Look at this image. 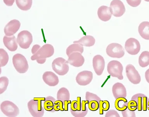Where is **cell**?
Here are the masks:
<instances>
[{
  "instance_id": "6da1fadb",
  "label": "cell",
  "mask_w": 149,
  "mask_h": 117,
  "mask_svg": "<svg viewBox=\"0 0 149 117\" xmlns=\"http://www.w3.org/2000/svg\"><path fill=\"white\" fill-rule=\"evenodd\" d=\"M45 98H34L28 103L29 111L33 117H42L44 114V108L42 106V102Z\"/></svg>"
},
{
  "instance_id": "7a4b0ae2",
  "label": "cell",
  "mask_w": 149,
  "mask_h": 117,
  "mask_svg": "<svg viewBox=\"0 0 149 117\" xmlns=\"http://www.w3.org/2000/svg\"><path fill=\"white\" fill-rule=\"evenodd\" d=\"M12 60L14 67L18 73L24 74L27 72L29 69V64L23 55L16 54L13 57Z\"/></svg>"
},
{
  "instance_id": "3957f363",
  "label": "cell",
  "mask_w": 149,
  "mask_h": 117,
  "mask_svg": "<svg viewBox=\"0 0 149 117\" xmlns=\"http://www.w3.org/2000/svg\"><path fill=\"white\" fill-rule=\"evenodd\" d=\"M123 66L120 62L117 60H112L108 63L107 71L111 76L117 78L119 80H123L122 73Z\"/></svg>"
},
{
  "instance_id": "277c9868",
  "label": "cell",
  "mask_w": 149,
  "mask_h": 117,
  "mask_svg": "<svg viewBox=\"0 0 149 117\" xmlns=\"http://www.w3.org/2000/svg\"><path fill=\"white\" fill-rule=\"evenodd\" d=\"M52 69L59 76H64L68 72L69 67L67 60L62 57L56 58L52 62Z\"/></svg>"
},
{
  "instance_id": "5b68a950",
  "label": "cell",
  "mask_w": 149,
  "mask_h": 117,
  "mask_svg": "<svg viewBox=\"0 0 149 117\" xmlns=\"http://www.w3.org/2000/svg\"><path fill=\"white\" fill-rule=\"evenodd\" d=\"M54 53V48L52 45L45 44L31 57V60H36L37 59H43L52 57Z\"/></svg>"
},
{
  "instance_id": "8992f818",
  "label": "cell",
  "mask_w": 149,
  "mask_h": 117,
  "mask_svg": "<svg viewBox=\"0 0 149 117\" xmlns=\"http://www.w3.org/2000/svg\"><path fill=\"white\" fill-rule=\"evenodd\" d=\"M1 110L6 116L9 117L17 116L19 113L18 107L10 101H4L1 104Z\"/></svg>"
},
{
  "instance_id": "52a82bcc",
  "label": "cell",
  "mask_w": 149,
  "mask_h": 117,
  "mask_svg": "<svg viewBox=\"0 0 149 117\" xmlns=\"http://www.w3.org/2000/svg\"><path fill=\"white\" fill-rule=\"evenodd\" d=\"M106 53L109 57L111 58H120L124 56L125 50L121 44L112 43L108 46Z\"/></svg>"
},
{
  "instance_id": "ba28073f",
  "label": "cell",
  "mask_w": 149,
  "mask_h": 117,
  "mask_svg": "<svg viewBox=\"0 0 149 117\" xmlns=\"http://www.w3.org/2000/svg\"><path fill=\"white\" fill-rule=\"evenodd\" d=\"M17 41L22 49H28L33 42L32 34L27 30L21 31L17 35Z\"/></svg>"
},
{
  "instance_id": "9c48e42d",
  "label": "cell",
  "mask_w": 149,
  "mask_h": 117,
  "mask_svg": "<svg viewBox=\"0 0 149 117\" xmlns=\"http://www.w3.org/2000/svg\"><path fill=\"white\" fill-rule=\"evenodd\" d=\"M125 49L129 54L135 55L140 51V44L136 39L130 38L126 41Z\"/></svg>"
},
{
  "instance_id": "30bf717a",
  "label": "cell",
  "mask_w": 149,
  "mask_h": 117,
  "mask_svg": "<svg viewBox=\"0 0 149 117\" xmlns=\"http://www.w3.org/2000/svg\"><path fill=\"white\" fill-rule=\"evenodd\" d=\"M110 10L112 14L116 17L123 16L125 12V8L120 0H113L111 2Z\"/></svg>"
},
{
  "instance_id": "8fae6325",
  "label": "cell",
  "mask_w": 149,
  "mask_h": 117,
  "mask_svg": "<svg viewBox=\"0 0 149 117\" xmlns=\"http://www.w3.org/2000/svg\"><path fill=\"white\" fill-rule=\"evenodd\" d=\"M127 78L132 83L137 85L141 81V76L134 65L129 64L126 67Z\"/></svg>"
},
{
  "instance_id": "7c38bea8",
  "label": "cell",
  "mask_w": 149,
  "mask_h": 117,
  "mask_svg": "<svg viewBox=\"0 0 149 117\" xmlns=\"http://www.w3.org/2000/svg\"><path fill=\"white\" fill-rule=\"evenodd\" d=\"M131 100H135L137 104V110L138 111H147L148 109L149 98L142 93H137L132 97Z\"/></svg>"
},
{
  "instance_id": "4fadbf2b",
  "label": "cell",
  "mask_w": 149,
  "mask_h": 117,
  "mask_svg": "<svg viewBox=\"0 0 149 117\" xmlns=\"http://www.w3.org/2000/svg\"><path fill=\"white\" fill-rule=\"evenodd\" d=\"M93 79V73L90 71H84L79 72L76 77V81L80 86H86Z\"/></svg>"
},
{
  "instance_id": "5bb4252c",
  "label": "cell",
  "mask_w": 149,
  "mask_h": 117,
  "mask_svg": "<svg viewBox=\"0 0 149 117\" xmlns=\"http://www.w3.org/2000/svg\"><path fill=\"white\" fill-rule=\"evenodd\" d=\"M93 68L95 73L100 76L103 73L105 67V61L103 57L101 55L94 56L93 60Z\"/></svg>"
},
{
  "instance_id": "9a60e30c",
  "label": "cell",
  "mask_w": 149,
  "mask_h": 117,
  "mask_svg": "<svg viewBox=\"0 0 149 117\" xmlns=\"http://www.w3.org/2000/svg\"><path fill=\"white\" fill-rule=\"evenodd\" d=\"M68 64L74 67H79L82 66L85 62V59L81 53L74 52L71 54L67 60Z\"/></svg>"
},
{
  "instance_id": "2e32d148",
  "label": "cell",
  "mask_w": 149,
  "mask_h": 117,
  "mask_svg": "<svg viewBox=\"0 0 149 117\" xmlns=\"http://www.w3.org/2000/svg\"><path fill=\"white\" fill-rule=\"evenodd\" d=\"M20 26L21 23L19 21L13 20L10 21L5 27L4 33L7 36H13L19 30Z\"/></svg>"
},
{
  "instance_id": "e0dca14e",
  "label": "cell",
  "mask_w": 149,
  "mask_h": 117,
  "mask_svg": "<svg viewBox=\"0 0 149 117\" xmlns=\"http://www.w3.org/2000/svg\"><path fill=\"white\" fill-rule=\"evenodd\" d=\"M42 79L45 83L50 86H55L59 83L58 76L51 71L44 72L42 76Z\"/></svg>"
},
{
  "instance_id": "ac0fdd59",
  "label": "cell",
  "mask_w": 149,
  "mask_h": 117,
  "mask_svg": "<svg viewBox=\"0 0 149 117\" xmlns=\"http://www.w3.org/2000/svg\"><path fill=\"white\" fill-rule=\"evenodd\" d=\"M112 93L115 99L119 98H126L127 97L126 89L121 83H116L113 85Z\"/></svg>"
},
{
  "instance_id": "d6986e66",
  "label": "cell",
  "mask_w": 149,
  "mask_h": 117,
  "mask_svg": "<svg viewBox=\"0 0 149 117\" xmlns=\"http://www.w3.org/2000/svg\"><path fill=\"white\" fill-rule=\"evenodd\" d=\"M3 41L5 46L9 51H15L17 50L18 46L15 36H6L3 37Z\"/></svg>"
},
{
  "instance_id": "ffe728a7",
  "label": "cell",
  "mask_w": 149,
  "mask_h": 117,
  "mask_svg": "<svg viewBox=\"0 0 149 117\" xmlns=\"http://www.w3.org/2000/svg\"><path fill=\"white\" fill-rule=\"evenodd\" d=\"M112 14L109 7L102 6L98 8L97 15L99 19L103 22H107L111 18Z\"/></svg>"
},
{
  "instance_id": "44dd1931",
  "label": "cell",
  "mask_w": 149,
  "mask_h": 117,
  "mask_svg": "<svg viewBox=\"0 0 149 117\" xmlns=\"http://www.w3.org/2000/svg\"><path fill=\"white\" fill-rule=\"evenodd\" d=\"M138 32L141 37L147 40H149V22H143L138 27Z\"/></svg>"
},
{
  "instance_id": "7402d4cb",
  "label": "cell",
  "mask_w": 149,
  "mask_h": 117,
  "mask_svg": "<svg viewBox=\"0 0 149 117\" xmlns=\"http://www.w3.org/2000/svg\"><path fill=\"white\" fill-rule=\"evenodd\" d=\"M95 40L93 36H86L81 37L79 41H74L73 43H78L83 46L91 47L95 44Z\"/></svg>"
},
{
  "instance_id": "603a6c76",
  "label": "cell",
  "mask_w": 149,
  "mask_h": 117,
  "mask_svg": "<svg viewBox=\"0 0 149 117\" xmlns=\"http://www.w3.org/2000/svg\"><path fill=\"white\" fill-rule=\"evenodd\" d=\"M56 101V99L51 96L45 97V100L44 101V107L45 110L51 113L55 112L54 106Z\"/></svg>"
},
{
  "instance_id": "cb8c5ba5",
  "label": "cell",
  "mask_w": 149,
  "mask_h": 117,
  "mask_svg": "<svg viewBox=\"0 0 149 117\" xmlns=\"http://www.w3.org/2000/svg\"><path fill=\"white\" fill-rule=\"evenodd\" d=\"M84 47L82 45L78 43H74L69 46L66 49V54L68 57H69L71 54L74 52H79L82 54L84 52Z\"/></svg>"
},
{
  "instance_id": "d4e9b609",
  "label": "cell",
  "mask_w": 149,
  "mask_h": 117,
  "mask_svg": "<svg viewBox=\"0 0 149 117\" xmlns=\"http://www.w3.org/2000/svg\"><path fill=\"white\" fill-rule=\"evenodd\" d=\"M57 99L62 101L63 103L65 101L69 100L70 94L68 90L64 87L61 88L57 93Z\"/></svg>"
},
{
  "instance_id": "484cf974",
  "label": "cell",
  "mask_w": 149,
  "mask_h": 117,
  "mask_svg": "<svg viewBox=\"0 0 149 117\" xmlns=\"http://www.w3.org/2000/svg\"><path fill=\"white\" fill-rule=\"evenodd\" d=\"M128 102L125 98H119L116 99L115 102V108L117 110L122 111L127 108Z\"/></svg>"
},
{
  "instance_id": "4316f807",
  "label": "cell",
  "mask_w": 149,
  "mask_h": 117,
  "mask_svg": "<svg viewBox=\"0 0 149 117\" xmlns=\"http://www.w3.org/2000/svg\"><path fill=\"white\" fill-rule=\"evenodd\" d=\"M139 64L141 67H146L149 65V51L142 52L139 58Z\"/></svg>"
},
{
  "instance_id": "83f0119b",
  "label": "cell",
  "mask_w": 149,
  "mask_h": 117,
  "mask_svg": "<svg viewBox=\"0 0 149 117\" xmlns=\"http://www.w3.org/2000/svg\"><path fill=\"white\" fill-rule=\"evenodd\" d=\"M17 7L21 10L28 11L30 9L32 5V0H16Z\"/></svg>"
},
{
  "instance_id": "f1b7e54d",
  "label": "cell",
  "mask_w": 149,
  "mask_h": 117,
  "mask_svg": "<svg viewBox=\"0 0 149 117\" xmlns=\"http://www.w3.org/2000/svg\"><path fill=\"white\" fill-rule=\"evenodd\" d=\"M9 60V56L6 51L3 49H0V67L6 66Z\"/></svg>"
},
{
  "instance_id": "f546056e",
  "label": "cell",
  "mask_w": 149,
  "mask_h": 117,
  "mask_svg": "<svg viewBox=\"0 0 149 117\" xmlns=\"http://www.w3.org/2000/svg\"><path fill=\"white\" fill-rule=\"evenodd\" d=\"M9 83V80L7 77L2 76L0 78V94H2L6 90Z\"/></svg>"
},
{
  "instance_id": "4dcf8cb0",
  "label": "cell",
  "mask_w": 149,
  "mask_h": 117,
  "mask_svg": "<svg viewBox=\"0 0 149 117\" xmlns=\"http://www.w3.org/2000/svg\"><path fill=\"white\" fill-rule=\"evenodd\" d=\"M110 107V104L109 102L107 100H100L99 102V109H100V114H103L104 111H107L109 110Z\"/></svg>"
},
{
  "instance_id": "1f68e13d",
  "label": "cell",
  "mask_w": 149,
  "mask_h": 117,
  "mask_svg": "<svg viewBox=\"0 0 149 117\" xmlns=\"http://www.w3.org/2000/svg\"><path fill=\"white\" fill-rule=\"evenodd\" d=\"M86 100L88 101V103L93 100H95L99 103L101 100V99L96 95L88 92H86Z\"/></svg>"
},
{
  "instance_id": "d6a6232c",
  "label": "cell",
  "mask_w": 149,
  "mask_h": 117,
  "mask_svg": "<svg viewBox=\"0 0 149 117\" xmlns=\"http://www.w3.org/2000/svg\"><path fill=\"white\" fill-rule=\"evenodd\" d=\"M88 107L92 111H97L99 108V103L95 100H93L88 103Z\"/></svg>"
},
{
  "instance_id": "836d02e7",
  "label": "cell",
  "mask_w": 149,
  "mask_h": 117,
  "mask_svg": "<svg viewBox=\"0 0 149 117\" xmlns=\"http://www.w3.org/2000/svg\"><path fill=\"white\" fill-rule=\"evenodd\" d=\"M54 109L55 111H65L64 109V104L62 101L58 100L55 102Z\"/></svg>"
},
{
  "instance_id": "e575fe53",
  "label": "cell",
  "mask_w": 149,
  "mask_h": 117,
  "mask_svg": "<svg viewBox=\"0 0 149 117\" xmlns=\"http://www.w3.org/2000/svg\"><path fill=\"white\" fill-rule=\"evenodd\" d=\"M122 114L123 117H136L135 111H131L127 108L125 110L122 111Z\"/></svg>"
},
{
  "instance_id": "d590c367",
  "label": "cell",
  "mask_w": 149,
  "mask_h": 117,
  "mask_svg": "<svg viewBox=\"0 0 149 117\" xmlns=\"http://www.w3.org/2000/svg\"><path fill=\"white\" fill-rule=\"evenodd\" d=\"M127 108L131 111H135L137 109V104L135 100H131L128 102Z\"/></svg>"
},
{
  "instance_id": "8d00e7d4",
  "label": "cell",
  "mask_w": 149,
  "mask_h": 117,
  "mask_svg": "<svg viewBox=\"0 0 149 117\" xmlns=\"http://www.w3.org/2000/svg\"><path fill=\"white\" fill-rule=\"evenodd\" d=\"M128 4L132 7H137L140 4L141 0H126Z\"/></svg>"
},
{
  "instance_id": "74e56055",
  "label": "cell",
  "mask_w": 149,
  "mask_h": 117,
  "mask_svg": "<svg viewBox=\"0 0 149 117\" xmlns=\"http://www.w3.org/2000/svg\"><path fill=\"white\" fill-rule=\"evenodd\" d=\"M105 117H120L119 114L116 111L114 110H111L106 113Z\"/></svg>"
},
{
  "instance_id": "f35d334b",
  "label": "cell",
  "mask_w": 149,
  "mask_h": 117,
  "mask_svg": "<svg viewBox=\"0 0 149 117\" xmlns=\"http://www.w3.org/2000/svg\"><path fill=\"white\" fill-rule=\"evenodd\" d=\"M77 101L74 100L71 102L70 109L73 111H77Z\"/></svg>"
},
{
  "instance_id": "ab89813d",
  "label": "cell",
  "mask_w": 149,
  "mask_h": 117,
  "mask_svg": "<svg viewBox=\"0 0 149 117\" xmlns=\"http://www.w3.org/2000/svg\"><path fill=\"white\" fill-rule=\"evenodd\" d=\"M81 98L80 97H78L77 98V108L76 111H81L82 109V102H81Z\"/></svg>"
},
{
  "instance_id": "60d3db41",
  "label": "cell",
  "mask_w": 149,
  "mask_h": 117,
  "mask_svg": "<svg viewBox=\"0 0 149 117\" xmlns=\"http://www.w3.org/2000/svg\"><path fill=\"white\" fill-rule=\"evenodd\" d=\"M40 46L38 45V44L34 45L31 49V53L33 55H34L40 49Z\"/></svg>"
},
{
  "instance_id": "b9f144b4",
  "label": "cell",
  "mask_w": 149,
  "mask_h": 117,
  "mask_svg": "<svg viewBox=\"0 0 149 117\" xmlns=\"http://www.w3.org/2000/svg\"><path fill=\"white\" fill-rule=\"evenodd\" d=\"M3 1L6 5L8 6H11L15 2V0H3Z\"/></svg>"
},
{
  "instance_id": "7bdbcfd3",
  "label": "cell",
  "mask_w": 149,
  "mask_h": 117,
  "mask_svg": "<svg viewBox=\"0 0 149 117\" xmlns=\"http://www.w3.org/2000/svg\"><path fill=\"white\" fill-rule=\"evenodd\" d=\"M71 100H66L65 101L64 103V109H65V111H68V105L69 104H71Z\"/></svg>"
},
{
  "instance_id": "ee69618b",
  "label": "cell",
  "mask_w": 149,
  "mask_h": 117,
  "mask_svg": "<svg viewBox=\"0 0 149 117\" xmlns=\"http://www.w3.org/2000/svg\"><path fill=\"white\" fill-rule=\"evenodd\" d=\"M46 61V58H43V59H37L36 60L37 63L38 64H44Z\"/></svg>"
},
{
  "instance_id": "f6af8a7d",
  "label": "cell",
  "mask_w": 149,
  "mask_h": 117,
  "mask_svg": "<svg viewBox=\"0 0 149 117\" xmlns=\"http://www.w3.org/2000/svg\"><path fill=\"white\" fill-rule=\"evenodd\" d=\"M145 77L147 82L149 84V69L145 72Z\"/></svg>"
},
{
  "instance_id": "bcb514c9",
  "label": "cell",
  "mask_w": 149,
  "mask_h": 117,
  "mask_svg": "<svg viewBox=\"0 0 149 117\" xmlns=\"http://www.w3.org/2000/svg\"><path fill=\"white\" fill-rule=\"evenodd\" d=\"M148 109L149 110V101L148 103Z\"/></svg>"
},
{
  "instance_id": "7dc6e473",
  "label": "cell",
  "mask_w": 149,
  "mask_h": 117,
  "mask_svg": "<svg viewBox=\"0 0 149 117\" xmlns=\"http://www.w3.org/2000/svg\"><path fill=\"white\" fill-rule=\"evenodd\" d=\"M144 1H146V2H149V0H144Z\"/></svg>"
}]
</instances>
